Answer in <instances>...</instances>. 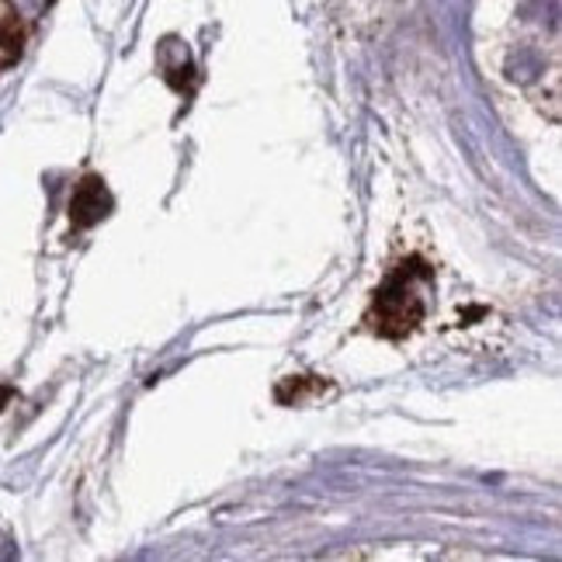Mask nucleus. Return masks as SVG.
<instances>
[{"instance_id": "obj_1", "label": "nucleus", "mask_w": 562, "mask_h": 562, "mask_svg": "<svg viewBox=\"0 0 562 562\" xmlns=\"http://www.w3.org/2000/svg\"><path fill=\"white\" fill-rule=\"evenodd\" d=\"M430 281H435V271L420 257H406L375 289L372 306L364 313V327L385 340H406L409 334H417L427 316Z\"/></svg>"}, {"instance_id": "obj_3", "label": "nucleus", "mask_w": 562, "mask_h": 562, "mask_svg": "<svg viewBox=\"0 0 562 562\" xmlns=\"http://www.w3.org/2000/svg\"><path fill=\"white\" fill-rule=\"evenodd\" d=\"M25 38H29L25 18L18 14L11 0H0V74L11 70L21 59V53H25Z\"/></svg>"}, {"instance_id": "obj_2", "label": "nucleus", "mask_w": 562, "mask_h": 562, "mask_svg": "<svg viewBox=\"0 0 562 562\" xmlns=\"http://www.w3.org/2000/svg\"><path fill=\"white\" fill-rule=\"evenodd\" d=\"M112 209H115V199H112V191H108V184L98 175H83L80 184L70 194V223H74V229L98 226L101 220L112 215Z\"/></svg>"}, {"instance_id": "obj_4", "label": "nucleus", "mask_w": 562, "mask_h": 562, "mask_svg": "<svg viewBox=\"0 0 562 562\" xmlns=\"http://www.w3.org/2000/svg\"><path fill=\"white\" fill-rule=\"evenodd\" d=\"M327 382L316 379V375H292V379H281L278 389H274V400L281 406H302V403H310L316 396L327 393Z\"/></svg>"}]
</instances>
